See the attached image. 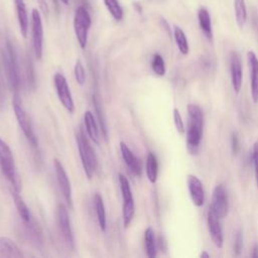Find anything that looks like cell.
I'll list each match as a JSON object with an SVG mask.
<instances>
[{
    "label": "cell",
    "mask_w": 258,
    "mask_h": 258,
    "mask_svg": "<svg viewBox=\"0 0 258 258\" xmlns=\"http://www.w3.org/2000/svg\"><path fill=\"white\" fill-rule=\"evenodd\" d=\"M144 246L146 255L149 258H155L157 254L155 233L151 227H147L144 232Z\"/></svg>",
    "instance_id": "cell-23"
},
{
    "label": "cell",
    "mask_w": 258,
    "mask_h": 258,
    "mask_svg": "<svg viewBox=\"0 0 258 258\" xmlns=\"http://www.w3.org/2000/svg\"><path fill=\"white\" fill-rule=\"evenodd\" d=\"M0 256L6 258H22L23 253L12 239L6 236H0Z\"/></svg>",
    "instance_id": "cell-17"
},
{
    "label": "cell",
    "mask_w": 258,
    "mask_h": 258,
    "mask_svg": "<svg viewBox=\"0 0 258 258\" xmlns=\"http://www.w3.org/2000/svg\"><path fill=\"white\" fill-rule=\"evenodd\" d=\"M204 114L200 106L196 104L187 105V128H186V148L191 155L198 154L203 138Z\"/></svg>",
    "instance_id": "cell-1"
},
{
    "label": "cell",
    "mask_w": 258,
    "mask_h": 258,
    "mask_svg": "<svg viewBox=\"0 0 258 258\" xmlns=\"http://www.w3.org/2000/svg\"><path fill=\"white\" fill-rule=\"evenodd\" d=\"M12 107H13V111H14V115L17 120V123H18L19 127L21 128V131L24 134L25 138L32 146H37L38 141H37V137L34 133L31 121H30L29 116L27 115L26 111L24 110V108L21 104V100L19 99L17 94H14V97L12 100Z\"/></svg>",
    "instance_id": "cell-5"
},
{
    "label": "cell",
    "mask_w": 258,
    "mask_h": 258,
    "mask_svg": "<svg viewBox=\"0 0 258 258\" xmlns=\"http://www.w3.org/2000/svg\"><path fill=\"white\" fill-rule=\"evenodd\" d=\"M84 122L87 134L89 138L96 144L100 143V126L99 123L91 111H86L84 114Z\"/></svg>",
    "instance_id": "cell-18"
},
{
    "label": "cell",
    "mask_w": 258,
    "mask_h": 258,
    "mask_svg": "<svg viewBox=\"0 0 258 258\" xmlns=\"http://www.w3.org/2000/svg\"><path fill=\"white\" fill-rule=\"evenodd\" d=\"M210 209L219 219H224L229 212V200L223 184H217L212 192V204Z\"/></svg>",
    "instance_id": "cell-9"
},
{
    "label": "cell",
    "mask_w": 258,
    "mask_h": 258,
    "mask_svg": "<svg viewBox=\"0 0 258 258\" xmlns=\"http://www.w3.org/2000/svg\"><path fill=\"white\" fill-rule=\"evenodd\" d=\"M53 166H54V170H55L56 181H57L58 187L62 194V197H63L64 201L67 202L69 209H73V195H72V186H71L69 175H68L62 163L57 158L53 159Z\"/></svg>",
    "instance_id": "cell-10"
},
{
    "label": "cell",
    "mask_w": 258,
    "mask_h": 258,
    "mask_svg": "<svg viewBox=\"0 0 258 258\" xmlns=\"http://www.w3.org/2000/svg\"><path fill=\"white\" fill-rule=\"evenodd\" d=\"M107 10L109 11V13L112 15V17L117 20L120 21L123 18V9L119 3L118 0H103Z\"/></svg>",
    "instance_id": "cell-29"
},
{
    "label": "cell",
    "mask_w": 258,
    "mask_h": 258,
    "mask_svg": "<svg viewBox=\"0 0 258 258\" xmlns=\"http://www.w3.org/2000/svg\"><path fill=\"white\" fill-rule=\"evenodd\" d=\"M53 85L55 88L57 98H58L59 102L61 103V105L66 108V110L69 113H74L75 103H74L72 92L70 90V86L68 84L66 77L60 73L54 74Z\"/></svg>",
    "instance_id": "cell-7"
},
{
    "label": "cell",
    "mask_w": 258,
    "mask_h": 258,
    "mask_svg": "<svg viewBox=\"0 0 258 258\" xmlns=\"http://www.w3.org/2000/svg\"><path fill=\"white\" fill-rule=\"evenodd\" d=\"M118 181H119L123 202L134 201L132 190H131V185H130V182H129L128 178L124 174L119 173L118 174Z\"/></svg>",
    "instance_id": "cell-27"
},
{
    "label": "cell",
    "mask_w": 258,
    "mask_h": 258,
    "mask_svg": "<svg viewBox=\"0 0 258 258\" xmlns=\"http://www.w3.org/2000/svg\"><path fill=\"white\" fill-rule=\"evenodd\" d=\"M11 196H12V199H13V202H14V205H15V208L18 212V215L19 217L21 218V220L27 224L31 221V213L29 211V208L27 207V205L25 204L24 200L22 199L21 195L19 194L18 190L12 188L11 190Z\"/></svg>",
    "instance_id": "cell-21"
},
{
    "label": "cell",
    "mask_w": 258,
    "mask_h": 258,
    "mask_svg": "<svg viewBox=\"0 0 258 258\" xmlns=\"http://www.w3.org/2000/svg\"><path fill=\"white\" fill-rule=\"evenodd\" d=\"M76 141H77L79 155L81 158V162H82L85 174L88 177V179H92L98 166V159H97L96 152L92 147L88 137L85 135V133L82 130L77 133Z\"/></svg>",
    "instance_id": "cell-2"
},
{
    "label": "cell",
    "mask_w": 258,
    "mask_h": 258,
    "mask_svg": "<svg viewBox=\"0 0 258 258\" xmlns=\"http://www.w3.org/2000/svg\"><path fill=\"white\" fill-rule=\"evenodd\" d=\"M253 163H254L255 181H256V186L258 189V141H256L253 146Z\"/></svg>",
    "instance_id": "cell-35"
},
{
    "label": "cell",
    "mask_w": 258,
    "mask_h": 258,
    "mask_svg": "<svg viewBox=\"0 0 258 258\" xmlns=\"http://www.w3.org/2000/svg\"><path fill=\"white\" fill-rule=\"evenodd\" d=\"M92 25L89 11L84 6H79L74 15V31L81 48L85 49L88 42V34Z\"/></svg>",
    "instance_id": "cell-6"
},
{
    "label": "cell",
    "mask_w": 258,
    "mask_h": 258,
    "mask_svg": "<svg viewBox=\"0 0 258 258\" xmlns=\"http://www.w3.org/2000/svg\"><path fill=\"white\" fill-rule=\"evenodd\" d=\"M38 3V6L41 10V12L43 13V15L45 17L48 16V12H49V8H48V4L46 2V0H36Z\"/></svg>",
    "instance_id": "cell-37"
},
{
    "label": "cell",
    "mask_w": 258,
    "mask_h": 258,
    "mask_svg": "<svg viewBox=\"0 0 258 258\" xmlns=\"http://www.w3.org/2000/svg\"><path fill=\"white\" fill-rule=\"evenodd\" d=\"M2 60H3V67L6 74L7 82L10 86V88L14 91L15 94H17L19 90V70H18V63H17V56L14 49L13 44L7 40L2 48Z\"/></svg>",
    "instance_id": "cell-3"
},
{
    "label": "cell",
    "mask_w": 258,
    "mask_h": 258,
    "mask_svg": "<svg viewBox=\"0 0 258 258\" xmlns=\"http://www.w3.org/2000/svg\"><path fill=\"white\" fill-rule=\"evenodd\" d=\"M251 257L253 258H258V244H255L253 249H252V253H251Z\"/></svg>",
    "instance_id": "cell-38"
},
{
    "label": "cell",
    "mask_w": 258,
    "mask_h": 258,
    "mask_svg": "<svg viewBox=\"0 0 258 258\" xmlns=\"http://www.w3.org/2000/svg\"><path fill=\"white\" fill-rule=\"evenodd\" d=\"M56 221H57V226L59 229V232L62 236V239L64 242L72 248L75 246V240H74V235H73V230L71 227V221H70V216L68 213V209L64 205L59 204L57 207L56 211Z\"/></svg>",
    "instance_id": "cell-11"
},
{
    "label": "cell",
    "mask_w": 258,
    "mask_h": 258,
    "mask_svg": "<svg viewBox=\"0 0 258 258\" xmlns=\"http://www.w3.org/2000/svg\"><path fill=\"white\" fill-rule=\"evenodd\" d=\"M64 5H68L69 4V2H70V0H60Z\"/></svg>",
    "instance_id": "cell-40"
},
{
    "label": "cell",
    "mask_w": 258,
    "mask_h": 258,
    "mask_svg": "<svg viewBox=\"0 0 258 258\" xmlns=\"http://www.w3.org/2000/svg\"><path fill=\"white\" fill-rule=\"evenodd\" d=\"M231 148H232V152L234 154H237L240 150V142H239V136L236 132L232 133L231 136Z\"/></svg>",
    "instance_id": "cell-36"
},
{
    "label": "cell",
    "mask_w": 258,
    "mask_h": 258,
    "mask_svg": "<svg viewBox=\"0 0 258 258\" xmlns=\"http://www.w3.org/2000/svg\"><path fill=\"white\" fill-rule=\"evenodd\" d=\"M198 20L199 25L204 33V35L210 40H213V28H212V22H211V16L206 7H200L198 10Z\"/></svg>",
    "instance_id": "cell-20"
},
{
    "label": "cell",
    "mask_w": 258,
    "mask_h": 258,
    "mask_svg": "<svg viewBox=\"0 0 258 258\" xmlns=\"http://www.w3.org/2000/svg\"><path fill=\"white\" fill-rule=\"evenodd\" d=\"M146 175L151 183H155L158 176V161L154 153L149 152L146 158Z\"/></svg>",
    "instance_id": "cell-24"
},
{
    "label": "cell",
    "mask_w": 258,
    "mask_h": 258,
    "mask_svg": "<svg viewBox=\"0 0 258 258\" xmlns=\"http://www.w3.org/2000/svg\"><path fill=\"white\" fill-rule=\"evenodd\" d=\"M230 76L233 90L236 94H239L243 84V70L241 59L235 51L231 52L230 55Z\"/></svg>",
    "instance_id": "cell-13"
},
{
    "label": "cell",
    "mask_w": 258,
    "mask_h": 258,
    "mask_svg": "<svg viewBox=\"0 0 258 258\" xmlns=\"http://www.w3.org/2000/svg\"><path fill=\"white\" fill-rule=\"evenodd\" d=\"M220 220L221 219H219L209 208L207 214V225L211 239L217 248H222L224 245V234Z\"/></svg>",
    "instance_id": "cell-12"
},
{
    "label": "cell",
    "mask_w": 258,
    "mask_h": 258,
    "mask_svg": "<svg viewBox=\"0 0 258 258\" xmlns=\"http://www.w3.org/2000/svg\"><path fill=\"white\" fill-rule=\"evenodd\" d=\"M31 32H32V45L36 58L40 59L43 50V27L40 12L33 8L31 12Z\"/></svg>",
    "instance_id": "cell-8"
},
{
    "label": "cell",
    "mask_w": 258,
    "mask_h": 258,
    "mask_svg": "<svg viewBox=\"0 0 258 258\" xmlns=\"http://www.w3.org/2000/svg\"><path fill=\"white\" fill-rule=\"evenodd\" d=\"M247 60L251 74L250 81V91L251 98L254 104L258 103V57L254 51L249 50L247 52Z\"/></svg>",
    "instance_id": "cell-15"
},
{
    "label": "cell",
    "mask_w": 258,
    "mask_h": 258,
    "mask_svg": "<svg viewBox=\"0 0 258 258\" xmlns=\"http://www.w3.org/2000/svg\"><path fill=\"white\" fill-rule=\"evenodd\" d=\"M74 73H75V78L77 80V83L80 86H84L86 83V72H85L83 63L80 59H78L75 63Z\"/></svg>",
    "instance_id": "cell-32"
},
{
    "label": "cell",
    "mask_w": 258,
    "mask_h": 258,
    "mask_svg": "<svg viewBox=\"0 0 258 258\" xmlns=\"http://www.w3.org/2000/svg\"><path fill=\"white\" fill-rule=\"evenodd\" d=\"M93 103H94V107H95V111H96V115H97V121L99 123V126H100V130H101V133L103 134L104 138L107 139V127H106V121H105V118H104V115L102 113V110H101V105L99 103V100L96 96H94L93 98Z\"/></svg>",
    "instance_id": "cell-30"
},
{
    "label": "cell",
    "mask_w": 258,
    "mask_h": 258,
    "mask_svg": "<svg viewBox=\"0 0 258 258\" xmlns=\"http://www.w3.org/2000/svg\"><path fill=\"white\" fill-rule=\"evenodd\" d=\"M151 69L154 72V74L159 77H162L165 75V73H166L165 62H164L163 57L160 54L155 53L153 55L152 60H151Z\"/></svg>",
    "instance_id": "cell-31"
},
{
    "label": "cell",
    "mask_w": 258,
    "mask_h": 258,
    "mask_svg": "<svg viewBox=\"0 0 258 258\" xmlns=\"http://www.w3.org/2000/svg\"><path fill=\"white\" fill-rule=\"evenodd\" d=\"M173 37H174L175 43H176L177 48L180 51V53L183 55H186L189 51L188 41H187L186 35L183 32V30L177 25H174V27H173Z\"/></svg>",
    "instance_id": "cell-25"
},
{
    "label": "cell",
    "mask_w": 258,
    "mask_h": 258,
    "mask_svg": "<svg viewBox=\"0 0 258 258\" xmlns=\"http://www.w3.org/2000/svg\"><path fill=\"white\" fill-rule=\"evenodd\" d=\"M186 183L192 204L196 207H203L205 203V191L200 178L195 174H188Z\"/></svg>",
    "instance_id": "cell-14"
},
{
    "label": "cell",
    "mask_w": 258,
    "mask_h": 258,
    "mask_svg": "<svg viewBox=\"0 0 258 258\" xmlns=\"http://www.w3.org/2000/svg\"><path fill=\"white\" fill-rule=\"evenodd\" d=\"M93 202H94V208H95L99 227H100L101 231L105 232L106 227H107V219H106V209H105V205H104L102 196L100 194H95Z\"/></svg>",
    "instance_id": "cell-22"
},
{
    "label": "cell",
    "mask_w": 258,
    "mask_h": 258,
    "mask_svg": "<svg viewBox=\"0 0 258 258\" xmlns=\"http://www.w3.org/2000/svg\"><path fill=\"white\" fill-rule=\"evenodd\" d=\"M120 151L122 158L129 170L136 176H140L142 173V164L140 159L132 152V150L127 146L124 141L120 142Z\"/></svg>",
    "instance_id": "cell-16"
},
{
    "label": "cell",
    "mask_w": 258,
    "mask_h": 258,
    "mask_svg": "<svg viewBox=\"0 0 258 258\" xmlns=\"http://www.w3.org/2000/svg\"><path fill=\"white\" fill-rule=\"evenodd\" d=\"M234 10L236 22L238 26L242 28L247 20V9L245 0H234Z\"/></svg>",
    "instance_id": "cell-26"
},
{
    "label": "cell",
    "mask_w": 258,
    "mask_h": 258,
    "mask_svg": "<svg viewBox=\"0 0 258 258\" xmlns=\"http://www.w3.org/2000/svg\"><path fill=\"white\" fill-rule=\"evenodd\" d=\"M14 4L20 33L23 38H26L28 33V13L25 2L24 0H14Z\"/></svg>",
    "instance_id": "cell-19"
},
{
    "label": "cell",
    "mask_w": 258,
    "mask_h": 258,
    "mask_svg": "<svg viewBox=\"0 0 258 258\" xmlns=\"http://www.w3.org/2000/svg\"><path fill=\"white\" fill-rule=\"evenodd\" d=\"M172 116H173V123L175 126V129L177 130L178 133L180 134H184L185 132V128H184V123L182 121V117L178 111V109L174 108L172 111Z\"/></svg>",
    "instance_id": "cell-33"
},
{
    "label": "cell",
    "mask_w": 258,
    "mask_h": 258,
    "mask_svg": "<svg viewBox=\"0 0 258 258\" xmlns=\"http://www.w3.org/2000/svg\"><path fill=\"white\" fill-rule=\"evenodd\" d=\"M243 249V234L240 230L237 231L235 236V242H234V253L235 255L239 256Z\"/></svg>",
    "instance_id": "cell-34"
},
{
    "label": "cell",
    "mask_w": 258,
    "mask_h": 258,
    "mask_svg": "<svg viewBox=\"0 0 258 258\" xmlns=\"http://www.w3.org/2000/svg\"><path fill=\"white\" fill-rule=\"evenodd\" d=\"M201 257H202V258H204V257H205V258H209V257H210V254H208L206 251H204V252L201 254Z\"/></svg>",
    "instance_id": "cell-39"
},
{
    "label": "cell",
    "mask_w": 258,
    "mask_h": 258,
    "mask_svg": "<svg viewBox=\"0 0 258 258\" xmlns=\"http://www.w3.org/2000/svg\"><path fill=\"white\" fill-rule=\"evenodd\" d=\"M0 169L5 178L12 184V188L20 191V181L16 172V166L12 150L9 145L0 138Z\"/></svg>",
    "instance_id": "cell-4"
},
{
    "label": "cell",
    "mask_w": 258,
    "mask_h": 258,
    "mask_svg": "<svg viewBox=\"0 0 258 258\" xmlns=\"http://www.w3.org/2000/svg\"><path fill=\"white\" fill-rule=\"evenodd\" d=\"M135 215V203L134 201L130 202H123L122 206V218H123V225L125 228L129 227Z\"/></svg>",
    "instance_id": "cell-28"
}]
</instances>
